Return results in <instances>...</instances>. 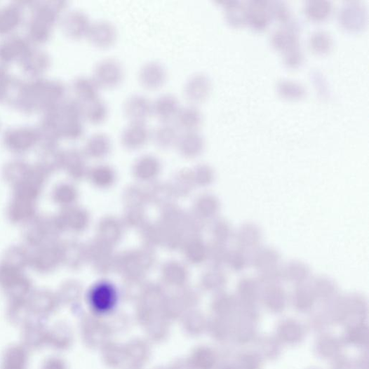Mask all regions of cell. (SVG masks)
<instances>
[{"instance_id":"2","label":"cell","mask_w":369,"mask_h":369,"mask_svg":"<svg viewBox=\"0 0 369 369\" xmlns=\"http://www.w3.org/2000/svg\"><path fill=\"white\" fill-rule=\"evenodd\" d=\"M67 7L65 0L29 1L25 36L32 44L41 46L51 39Z\"/></svg>"},{"instance_id":"29","label":"cell","mask_w":369,"mask_h":369,"mask_svg":"<svg viewBox=\"0 0 369 369\" xmlns=\"http://www.w3.org/2000/svg\"><path fill=\"white\" fill-rule=\"evenodd\" d=\"M333 6L328 0H309L305 4L306 16L313 21H323L331 14Z\"/></svg>"},{"instance_id":"28","label":"cell","mask_w":369,"mask_h":369,"mask_svg":"<svg viewBox=\"0 0 369 369\" xmlns=\"http://www.w3.org/2000/svg\"><path fill=\"white\" fill-rule=\"evenodd\" d=\"M283 279L297 284H303L311 277V271L305 263L292 261L283 267Z\"/></svg>"},{"instance_id":"45","label":"cell","mask_w":369,"mask_h":369,"mask_svg":"<svg viewBox=\"0 0 369 369\" xmlns=\"http://www.w3.org/2000/svg\"><path fill=\"white\" fill-rule=\"evenodd\" d=\"M158 369H162V368H158Z\"/></svg>"},{"instance_id":"42","label":"cell","mask_w":369,"mask_h":369,"mask_svg":"<svg viewBox=\"0 0 369 369\" xmlns=\"http://www.w3.org/2000/svg\"><path fill=\"white\" fill-rule=\"evenodd\" d=\"M227 276L220 271H215L208 274L206 282L209 288H220L223 286L227 281Z\"/></svg>"},{"instance_id":"37","label":"cell","mask_w":369,"mask_h":369,"mask_svg":"<svg viewBox=\"0 0 369 369\" xmlns=\"http://www.w3.org/2000/svg\"><path fill=\"white\" fill-rule=\"evenodd\" d=\"M283 279V268L281 266L259 271L257 275L259 283L269 286H276Z\"/></svg>"},{"instance_id":"20","label":"cell","mask_w":369,"mask_h":369,"mask_svg":"<svg viewBox=\"0 0 369 369\" xmlns=\"http://www.w3.org/2000/svg\"><path fill=\"white\" fill-rule=\"evenodd\" d=\"M176 126L183 131L196 130L203 122V114L194 105L180 108L175 117Z\"/></svg>"},{"instance_id":"25","label":"cell","mask_w":369,"mask_h":369,"mask_svg":"<svg viewBox=\"0 0 369 369\" xmlns=\"http://www.w3.org/2000/svg\"><path fill=\"white\" fill-rule=\"evenodd\" d=\"M112 147V140L109 135L97 131L90 135L85 144V149L88 154L94 157L107 154Z\"/></svg>"},{"instance_id":"3","label":"cell","mask_w":369,"mask_h":369,"mask_svg":"<svg viewBox=\"0 0 369 369\" xmlns=\"http://www.w3.org/2000/svg\"><path fill=\"white\" fill-rule=\"evenodd\" d=\"M3 140L9 147L22 150L42 141L39 126L21 124L12 126L4 130Z\"/></svg>"},{"instance_id":"23","label":"cell","mask_w":369,"mask_h":369,"mask_svg":"<svg viewBox=\"0 0 369 369\" xmlns=\"http://www.w3.org/2000/svg\"><path fill=\"white\" fill-rule=\"evenodd\" d=\"M176 144L183 154L195 156L202 151L204 139L198 130H186L180 134Z\"/></svg>"},{"instance_id":"12","label":"cell","mask_w":369,"mask_h":369,"mask_svg":"<svg viewBox=\"0 0 369 369\" xmlns=\"http://www.w3.org/2000/svg\"><path fill=\"white\" fill-rule=\"evenodd\" d=\"M123 110L130 121H145L153 114L152 101L142 94L130 95L124 102Z\"/></svg>"},{"instance_id":"33","label":"cell","mask_w":369,"mask_h":369,"mask_svg":"<svg viewBox=\"0 0 369 369\" xmlns=\"http://www.w3.org/2000/svg\"><path fill=\"white\" fill-rule=\"evenodd\" d=\"M251 255L250 252L240 248L229 251L227 264L235 272H241L250 265Z\"/></svg>"},{"instance_id":"35","label":"cell","mask_w":369,"mask_h":369,"mask_svg":"<svg viewBox=\"0 0 369 369\" xmlns=\"http://www.w3.org/2000/svg\"><path fill=\"white\" fill-rule=\"evenodd\" d=\"M102 358L107 364L116 367L125 359L124 349L114 344H107L104 346Z\"/></svg>"},{"instance_id":"34","label":"cell","mask_w":369,"mask_h":369,"mask_svg":"<svg viewBox=\"0 0 369 369\" xmlns=\"http://www.w3.org/2000/svg\"><path fill=\"white\" fill-rule=\"evenodd\" d=\"M145 326L149 337L156 340L164 338L168 331V321L165 315L160 317L154 316Z\"/></svg>"},{"instance_id":"13","label":"cell","mask_w":369,"mask_h":369,"mask_svg":"<svg viewBox=\"0 0 369 369\" xmlns=\"http://www.w3.org/2000/svg\"><path fill=\"white\" fill-rule=\"evenodd\" d=\"M212 88L209 76L205 73L197 72L188 79L184 86V93L191 102H199L208 97Z\"/></svg>"},{"instance_id":"16","label":"cell","mask_w":369,"mask_h":369,"mask_svg":"<svg viewBox=\"0 0 369 369\" xmlns=\"http://www.w3.org/2000/svg\"><path fill=\"white\" fill-rule=\"evenodd\" d=\"M273 46L283 51L300 45V31L296 22H291L276 29L271 35Z\"/></svg>"},{"instance_id":"30","label":"cell","mask_w":369,"mask_h":369,"mask_svg":"<svg viewBox=\"0 0 369 369\" xmlns=\"http://www.w3.org/2000/svg\"><path fill=\"white\" fill-rule=\"evenodd\" d=\"M89 342L93 348L107 344L110 329L102 321L91 318L88 323Z\"/></svg>"},{"instance_id":"43","label":"cell","mask_w":369,"mask_h":369,"mask_svg":"<svg viewBox=\"0 0 369 369\" xmlns=\"http://www.w3.org/2000/svg\"><path fill=\"white\" fill-rule=\"evenodd\" d=\"M126 369H139L138 366L131 365L130 367L126 368Z\"/></svg>"},{"instance_id":"8","label":"cell","mask_w":369,"mask_h":369,"mask_svg":"<svg viewBox=\"0 0 369 369\" xmlns=\"http://www.w3.org/2000/svg\"><path fill=\"white\" fill-rule=\"evenodd\" d=\"M91 22L88 15L81 9L66 11L59 22L64 34L74 39L86 36Z\"/></svg>"},{"instance_id":"5","label":"cell","mask_w":369,"mask_h":369,"mask_svg":"<svg viewBox=\"0 0 369 369\" xmlns=\"http://www.w3.org/2000/svg\"><path fill=\"white\" fill-rule=\"evenodd\" d=\"M18 63L29 77H39L46 76L52 60L49 53L41 46L32 45Z\"/></svg>"},{"instance_id":"19","label":"cell","mask_w":369,"mask_h":369,"mask_svg":"<svg viewBox=\"0 0 369 369\" xmlns=\"http://www.w3.org/2000/svg\"><path fill=\"white\" fill-rule=\"evenodd\" d=\"M281 257L279 253L270 247H260L251 255L250 265L258 271L280 266Z\"/></svg>"},{"instance_id":"21","label":"cell","mask_w":369,"mask_h":369,"mask_svg":"<svg viewBox=\"0 0 369 369\" xmlns=\"http://www.w3.org/2000/svg\"><path fill=\"white\" fill-rule=\"evenodd\" d=\"M74 96L83 102L98 96L100 86L93 76L79 75L72 83Z\"/></svg>"},{"instance_id":"18","label":"cell","mask_w":369,"mask_h":369,"mask_svg":"<svg viewBox=\"0 0 369 369\" xmlns=\"http://www.w3.org/2000/svg\"><path fill=\"white\" fill-rule=\"evenodd\" d=\"M180 108L177 98L172 93L161 95L152 102L153 114L163 121L175 118Z\"/></svg>"},{"instance_id":"31","label":"cell","mask_w":369,"mask_h":369,"mask_svg":"<svg viewBox=\"0 0 369 369\" xmlns=\"http://www.w3.org/2000/svg\"><path fill=\"white\" fill-rule=\"evenodd\" d=\"M333 46V39L332 36L324 30L315 31L309 38V46L316 54H326L331 50Z\"/></svg>"},{"instance_id":"39","label":"cell","mask_w":369,"mask_h":369,"mask_svg":"<svg viewBox=\"0 0 369 369\" xmlns=\"http://www.w3.org/2000/svg\"><path fill=\"white\" fill-rule=\"evenodd\" d=\"M231 225L225 220H219L214 227V234L217 242L225 244L229 242L234 236Z\"/></svg>"},{"instance_id":"32","label":"cell","mask_w":369,"mask_h":369,"mask_svg":"<svg viewBox=\"0 0 369 369\" xmlns=\"http://www.w3.org/2000/svg\"><path fill=\"white\" fill-rule=\"evenodd\" d=\"M277 91L283 98L288 99L302 98L306 94L305 87L298 81L282 79L277 84Z\"/></svg>"},{"instance_id":"1","label":"cell","mask_w":369,"mask_h":369,"mask_svg":"<svg viewBox=\"0 0 369 369\" xmlns=\"http://www.w3.org/2000/svg\"><path fill=\"white\" fill-rule=\"evenodd\" d=\"M67 91L65 83L57 78H16L6 102L22 113L43 114L60 103Z\"/></svg>"},{"instance_id":"4","label":"cell","mask_w":369,"mask_h":369,"mask_svg":"<svg viewBox=\"0 0 369 369\" xmlns=\"http://www.w3.org/2000/svg\"><path fill=\"white\" fill-rule=\"evenodd\" d=\"M29 1H15L0 6V36L18 33L25 23Z\"/></svg>"},{"instance_id":"26","label":"cell","mask_w":369,"mask_h":369,"mask_svg":"<svg viewBox=\"0 0 369 369\" xmlns=\"http://www.w3.org/2000/svg\"><path fill=\"white\" fill-rule=\"evenodd\" d=\"M125 358L133 365L140 366L148 360L150 350L145 342L140 340H135L129 344L124 349Z\"/></svg>"},{"instance_id":"9","label":"cell","mask_w":369,"mask_h":369,"mask_svg":"<svg viewBox=\"0 0 369 369\" xmlns=\"http://www.w3.org/2000/svg\"><path fill=\"white\" fill-rule=\"evenodd\" d=\"M338 20L345 29L350 32H359L366 24V8L362 2L357 0L347 2L339 11Z\"/></svg>"},{"instance_id":"38","label":"cell","mask_w":369,"mask_h":369,"mask_svg":"<svg viewBox=\"0 0 369 369\" xmlns=\"http://www.w3.org/2000/svg\"><path fill=\"white\" fill-rule=\"evenodd\" d=\"M271 18H275L283 25L293 21L292 13L288 6L283 2H273L270 5Z\"/></svg>"},{"instance_id":"36","label":"cell","mask_w":369,"mask_h":369,"mask_svg":"<svg viewBox=\"0 0 369 369\" xmlns=\"http://www.w3.org/2000/svg\"><path fill=\"white\" fill-rule=\"evenodd\" d=\"M15 79L8 67L0 64V102L7 101Z\"/></svg>"},{"instance_id":"40","label":"cell","mask_w":369,"mask_h":369,"mask_svg":"<svg viewBox=\"0 0 369 369\" xmlns=\"http://www.w3.org/2000/svg\"><path fill=\"white\" fill-rule=\"evenodd\" d=\"M304 54L300 46H296L283 51V60L290 67H297L303 62Z\"/></svg>"},{"instance_id":"24","label":"cell","mask_w":369,"mask_h":369,"mask_svg":"<svg viewBox=\"0 0 369 369\" xmlns=\"http://www.w3.org/2000/svg\"><path fill=\"white\" fill-rule=\"evenodd\" d=\"M224 8L225 17L229 24L235 27L248 22L247 5L235 0H220L218 1Z\"/></svg>"},{"instance_id":"14","label":"cell","mask_w":369,"mask_h":369,"mask_svg":"<svg viewBox=\"0 0 369 369\" xmlns=\"http://www.w3.org/2000/svg\"><path fill=\"white\" fill-rule=\"evenodd\" d=\"M123 144L129 148H137L151 137V129L145 121H130L121 133Z\"/></svg>"},{"instance_id":"6","label":"cell","mask_w":369,"mask_h":369,"mask_svg":"<svg viewBox=\"0 0 369 369\" xmlns=\"http://www.w3.org/2000/svg\"><path fill=\"white\" fill-rule=\"evenodd\" d=\"M93 76L100 87L113 88L123 81L124 68L118 59L105 58L95 65Z\"/></svg>"},{"instance_id":"10","label":"cell","mask_w":369,"mask_h":369,"mask_svg":"<svg viewBox=\"0 0 369 369\" xmlns=\"http://www.w3.org/2000/svg\"><path fill=\"white\" fill-rule=\"evenodd\" d=\"M117 35L116 25L110 20L102 19L91 22L86 36L95 46L105 48L114 44Z\"/></svg>"},{"instance_id":"15","label":"cell","mask_w":369,"mask_h":369,"mask_svg":"<svg viewBox=\"0 0 369 369\" xmlns=\"http://www.w3.org/2000/svg\"><path fill=\"white\" fill-rule=\"evenodd\" d=\"M248 22L257 30L265 29L271 20L270 5L266 0H252L246 4Z\"/></svg>"},{"instance_id":"17","label":"cell","mask_w":369,"mask_h":369,"mask_svg":"<svg viewBox=\"0 0 369 369\" xmlns=\"http://www.w3.org/2000/svg\"><path fill=\"white\" fill-rule=\"evenodd\" d=\"M234 239L237 248L250 253L260 247L262 232L257 225L245 224L234 234Z\"/></svg>"},{"instance_id":"44","label":"cell","mask_w":369,"mask_h":369,"mask_svg":"<svg viewBox=\"0 0 369 369\" xmlns=\"http://www.w3.org/2000/svg\"><path fill=\"white\" fill-rule=\"evenodd\" d=\"M1 127H2V122H1V120H0V129H1Z\"/></svg>"},{"instance_id":"22","label":"cell","mask_w":369,"mask_h":369,"mask_svg":"<svg viewBox=\"0 0 369 369\" xmlns=\"http://www.w3.org/2000/svg\"><path fill=\"white\" fill-rule=\"evenodd\" d=\"M180 135L179 128L170 121H164L151 130V137L158 145L169 147L176 144Z\"/></svg>"},{"instance_id":"7","label":"cell","mask_w":369,"mask_h":369,"mask_svg":"<svg viewBox=\"0 0 369 369\" xmlns=\"http://www.w3.org/2000/svg\"><path fill=\"white\" fill-rule=\"evenodd\" d=\"M32 45L25 34L16 33L2 37L0 39V64L8 67L18 63Z\"/></svg>"},{"instance_id":"41","label":"cell","mask_w":369,"mask_h":369,"mask_svg":"<svg viewBox=\"0 0 369 369\" xmlns=\"http://www.w3.org/2000/svg\"><path fill=\"white\" fill-rule=\"evenodd\" d=\"M210 257L217 267H220L227 263L229 251L224 244L215 243L210 248Z\"/></svg>"},{"instance_id":"11","label":"cell","mask_w":369,"mask_h":369,"mask_svg":"<svg viewBox=\"0 0 369 369\" xmlns=\"http://www.w3.org/2000/svg\"><path fill=\"white\" fill-rule=\"evenodd\" d=\"M138 76L142 86L152 90L164 85L167 80L168 72L162 63L149 61L140 67Z\"/></svg>"},{"instance_id":"27","label":"cell","mask_w":369,"mask_h":369,"mask_svg":"<svg viewBox=\"0 0 369 369\" xmlns=\"http://www.w3.org/2000/svg\"><path fill=\"white\" fill-rule=\"evenodd\" d=\"M108 105L99 96L84 102L83 117L93 123H99L107 118Z\"/></svg>"}]
</instances>
